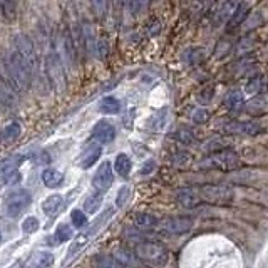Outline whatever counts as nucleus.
<instances>
[{"mask_svg": "<svg viewBox=\"0 0 268 268\" xmlns=\"http://www.w3.org/2000/svg\"><path fill=\"white\" fill-rule=\"evenodd\" d=\"M201 203L228 206L235 201V191L228 185H203L198 186Z\"/></svg>", "mask_w": 268, "mask_h": 268, "instance_id": "3", "label": "nucleus"}, {"mask_svg": "<svg viewBox=\"0 0 268 268\" xmlns=\"http://www.w3.org/2000/svg\"><path fill=\"white\" fill-rule=\"evenodd\" d=\"M246 17H248V5H246V2H240L237 3V9L233 10V14H231V17L228 19V29H235L237 26L243 22Z\"/></svg>", "mask_w": 268, "mask_h": 268, "instance_id": "14", "label": "nucleus"}, {"mask_svg": "<svg viewBox=\"0 0 268 268\" xmlns=\"http://www.w3.org/2000/svg\"><path fill=\"white\" fill-rule=\"evenodd\" d=\"M91 5L97 17H103L107 10V0H91Z\"/></svg>", "mask_w": 268, "mask_h": 268, "instance_id": "32", "label": "nucleus"}, {"mask_svg": "<svg viewBox=\"0 0 268 268\" xmlns=\"http://www.w3.org/2000/svg\"><path fill=\"white\" fill-rule=\"evenodd\" d=\"M60 206H62V196H60V194H51V196L46 198V201L42 203L44 213L49 214V216H52L54 213H57Z\"/></svg>", "mask_w": 268, "mask_h": 268, "instance_id": "20", "label": "nucleus"}, {"mask_svg": "<svg viewBox=\"0 0 268 268\" xmlns=\"http://www.w3.org/2000/svg\"><path fill=\"white\" fill-rule=\"evenodd\" d=\"M194 225V221L191 218H166V220L160 221L158 223V226H160L161 230L164 231V233H169V235H183V233H188V231H191Z\"/></svg>", "mask_w": 268, "mask_h": 268, "instance_id": "8", "label": "nucleus"}, {"mask_svg": "<svg viewBox=\"0 0 268 268\" xmlns=\"http://www.w3.org/2000/svg\"><path fill=\"white\" fill-rule=\"evenodd\" d=\"M158 223H160V220H158L156 216H153V214H149V213H136V214H134V225H136L137 228H141V230L156 228Z\"/></svg>", "mask_w": 268, "mask_h": 268, "instance_id": "15", "label": "nucleus"}, {"mask_svg": "<svg viewBox=\"0 0 268 268\" xmlns=\"http://www.w3.org/2000/svg\"><path fill=\"white\" fill-rule=\"evenodd\" d=\"M99 111L103 112V114H117V112L121 111V104L116 97L107 96V97H104V99H101Z\"/></svg>", "mask_w": 268, "mask_h": 268, "instance_id": "19", "label": "nucleus"}, {"mask_svg": "<svg viewBox=\"0 0 268 268\" xmlns=\"http://www.w3.org/2000/svg\"><path fill=\"white\" fill-rule=\"evenodd\" d=\"M52 262H54V258H52L51 253H39V260L35 262V265L37 267H49V265H52Z\"/></svg>", "mask_w": 268, "mask_h": 268, "instance_id": "36", "label": "nucleus"}, {"mask_svg": "<svg viewBox=\"0 0 268 268\" xmlns=\"http://www.w3.org/2000/svg\"><path fill=\"white\" fill-rule=\"evenodd\" d=\"M265 106H267V101L263 99V97H255L253 101L248 103V112L255 116L263 114V112H265Z\"/></svg>", "mask_w": 268, "mask_h": 268, "instance_id": "25", "label": "nucleus"}, {"mask_svg": "<svg viewBox=\"0 0 268 268\" xmlns=\"http://www.w3.org/2000/svg\"><path fill=\"white\" fill-rule=\"evenodd\" d=\"M258 86H260V79H258V77H255V79H251V80H250L248 86H246V91H248L250 94H257Z\"/></svg>", "mask_w": 268, "mask_h": 268, "instance_id": "37", "label": "nucleus"}, {"mask_svg": "<svg viewBox=\"0 0 268 268\" xmlns=\"http://www.w3.org/2000/svg\"><path fill=\"white\" fill-rule=\"evenodd\" d=\"M20 136V124L19 123H10L9 126L2 129L0 133V141L3 144H12L14 141H17Z\"/></svg>", "mask_w": 268, "mask_h": 268, "instance_id": "16", "label": "nucleus"}, {"mask_svg": "<svg viewBox=\"0 0 268 268\" xmlns=\"http://www.w3.org/2000/svg\"><path fill=\"white\" fill-rule=\"evenodd\" d=\"M228 134H241V136H258L263 133V128L255 121H231L225 126Z\"/></svg>", "mask_w": 268, "mask_h": 268, "instance_id": "9", "label": "nucleus"}, {"mask_svg": "<svg viewBox=\"0 0 268 268\" xmlns=\"http://www.w3.org/2000/svg\"><path fill=\"white\" fill-rule=\"evenodd\" d=\"M71 221H72V226L82 228V226H86V223H87V216L82 210H74L71 213Z\"/></svg>", "mask_w": 268, "mask_h": 268, "instance_id": "27", "label": "nucleus"}, {"mask_svg": "<svg viewBox=\"0 0 268 268\" xmlns=\"http://www.w3.org/2000/svg\"><path fill=\"white\" fill-rule=\"evenodd\" d=\"M64 176L60 174L57 169H44L42 171V183L47 186V188H57V186L62 185Z\"/></svg>", "mask_w": 268, "mask_h": 268, "instance_id": "17", "label": "nucleus"}, {"mask_svg": "<svg viewBox=\"0 0 268 268\" xmlns=\"http://www.w3.org/2000/svg\"><path fill=\"white\" fill-rule=\"evenodd\" d=\"M101 151H103V148H101V143H97V141H96V143L89 144L87 148L84 149L82 156H80V160H79V166H80V168L89 169L91 166H94L96 161L99 160Z\"/></svg>", "mask_w": 268, "mask_h": 268, "instance_id": "12", "label": "nucleus"}, {"mask_svg": "<svg viewBox=\"0 0 268 268\" xmlns=\"http://www.w3.org/2000/svg\"><path fill=\"white\" fill-rule=\"evenodd\" d=\"M46 72L49 76V80H51L52 87H54L55 91H62V87H64L62 64H60V57H59L57 49H55V44H52L51 49H49Z\"/></svg>", "mask_w": 268, "mask_h": 268, "instance_id": "5", "label": "nucleus"}, {"mask_svg": "<svg viewBox=\"0 0 268 268\" xmlns=\"http://www.w3.org/2000/svg\"><path fill=\"white\" fill-rule=\"evenodd\" d=\"M131 168H133V163L131 160H129L128 154H117L116 161H114V171L119 174V176H129V173H131Z\"/></svg>", "mask_w": 268, "mask_h": 268, "instance_id": "18", "label": "nucleus"}, {"mask_svg": "<svg viewBox=\"0 0 268 268\" xmlns=\"http://www.w3.org/2000/svg\"><path fill=\"white\" fill-rule=\"evenodd\" d=\"M72 237V230L69 225H59L57 226V231H55V241L57 243H64V241H69Z\"/></svg>", "mask_w": 268, "mask_h": 268, "instance_id": "26", "label": "nucleus"}, {"mask_svg": "<svg viewBox=\"0 0 268 268\" xmlns=\"http://www.w3.org/2000/svg\"><path fill=\"white\" fill-rule=\"evenodd\" d=\"M237 9V0H228V2L225 3V7L220 10V14H218V22H223V20H228L231 17V14H233V10Z\"/></svg>", "mask_w": 268, "mask_h": 268, "instance_id": "28", "label": "nucleus"}, {"mask_svg": "<svg viewBox=\"0 0 268 268\" xmlns=\"http://www.w3.org/2000/svg\"><path fill=\"white\" fill-rule=\"evenodd\" d=\"M176 201H178V205L183 206V208H186V210L196 208V206L201 203L198 186H186V188H180L176 193Z\"/></svg>", "mask_w": 268, "mask_h": 268, "instance_id": "10", "label": "nucleus"}, {"mask_svg": "<svg viewBox=\"0 0 268 268\" xmlns=\"http://www.w3.org/2000/svg\"><path fill=\"white\" fill-rule=\"evenodd\" d=\"M191 119L194 121V123L201 124V123H205V121L208 119V112H206L205 109H194L193 114H191Z\"/></svg>", "mask_w": 268, "mask_h": 268, "instance_id": "34", "label": "nucleus"}, {"mask_svg": "<svg viewBox=\"0 0 268 268\" xmlns=\"http://www.w3.org/2000/svg\"><path fill=\"white\" fill-rule=\"evenodd\" d=\"M99 203H101V194H92V196H89L86 201V211L87 213H94L97 210V206H99Z\"/></svg>", "mask_w": 268, "mask_h": 268, "instance_id": "33", "label": "nucleus"}, {"mask_svg": "<svg viewBox=\"0 0 268 268\" xmlns=\"http://www.w3.org/2000/svg\"><path fill=\"white\" fill-rule=\"evenodd\" d=\"M112 181H114V168H112L109 161H103L99 168H97L96 174L92 176V186H94L96 191L104 193L111 188Z\"/></svg>", "mask_w": 268, "mask_h": 268, "instance_id": "7", "label": "nucleus"}, {"mask_svg": "<svg viewBox=\"0 0 268 268\" xmlns=\"http://www.w3.org/2000/svg\"><path fill=\"white\" fill-rule=\"evenodd\" d=\"M156 168V164H154V161L153 160H149V161H146V164H144V168L141 169V174H149L153 171V169Z\"/></svg>", "mask_w": 268, "mask_h": 268, "instance_id": "38", "label": "nucleus"}, {"mask_svg": "<svg viewBox=\"0 0 268 268\" xmlns=\"http://www.w3.org/2000/svg\"><path fill=\"white\" fill-rule=\"evenodd\" d=\"M39 220L35 216H30V218H27L26 221L22 223V230H24V233H35V231L39 230Z\"/></svg>", "mask_w": 268, "mask_h": 268, "instance_id": "31", "label": "nucleus"}, {"mask_svg": "<svg viewBox=\"0 0 268 268\" xmlns=\"http://www.w3.org/2000/svg\"><path fill=\"white\" fill-rule=\"evenodd\" d=\"M134 257H136V255H131L129 251H123V250L117 251V253H114V258L117 260L119 267H123V265H133V263H136Z\"/></svg>", "mask_w": 268, "mask_h": 268, "instance_id": "30", "label": "nucleus"}, {"mask_svg": "<svg viewBox=\"0 0 268 268\" xmlns=\"http://www.w3.org/2000/svg\"><path fill=\"white\" fill-rule=\"evenodd\" d=\"M200 169H216V171H231L241 166L240 156L230 149H218L211 151L200 161Z\"/></svg>", "mask_w": 268, "mask_h": 268, "instance_id": "2", "label": "nucleus"}, {"mask_svg": "<svg viewBox=\"0 0 268 268\" xmlns=\"http://www.w3.org/2000/svg\"><path fill=\"white\" fill-rule=\"evenodd\" d=\"M176 139L180 141L181 144H185V146H191L194 143L193 133L189 131V129H186V128H183V129H180V131H176Z\"/></svg>", "mask_w": 268, "mask_h": 268, "instance_id": "29", "label": "nucleus"}, {"mask_svg": "<svg viewBox=\"0 0 268 268\" xmlns=\"http://www.w3.org/2000/svg\"><path fill=\"white\" fill-rule=\"evenodd\" d=\"M213 96H214V86L213 84H208V86L201 87L200 91L196 92V101L203 106H208L211 101H213Z\"/></svg>", "mask_w": 268, "mask_h": 268, "instance_id": "24", "label": "nucleus"}, {"mask_svg": "<svg viewBox=\"0 0 268 268\" xmlns=\"http://www.w3.org/2000/svg\"><path fill=\"white\" fill-rule=\"evenodd\" d=\"M92 137L101 144H109L116 137V128L111 123H107V121H99L92 128Z\"/></svg>", "mask_w": 268, "mask_h": 268, "instance_id": "11", "label": "nucleus"}, {"mask_svg": "<svg viewBox=\"0 0 268 268\" xmlns=\"http://www.w3.org/2000/svg\"><path fill=\"white\" fill-rule=\"evenodd\" d=\"M134 2V12H141L148 5V0H133Z\"/></svg>", "mask_w": 268, "mask_h": 268, "instance_id": "39", "label": "nucleus"}, {"mask_svg": "<svg viewBox=\"0 0 268 268\" xmlns=\"http://www.w3.org/2000/svg\"><path fill=\"white\" fill-rule=\"evenodd\" d=\"M226 106H228L230 111H238L240 107L245 106V97H243L241 91H231L225 99Z\"/></svg>", "mask_w": 268, "mask_h": 268, "instance_id": "21", "label": "nucleus"}, {"mask_svg": "<svg viewBox=\"0 0 268 268\" xmlns=\"http://www.w3.org/2000/svg\"><path fill=\"white\" fill-rule=\"evenodd\" d=\"M22 160L24 158L20 154H15V156L9 158L7 161H3L2 164V169H0V178H2L5 183H12V176H15L19 169V166L22 164Z\"/></svg>", "mask_w": 268, "mask_h": 268, "instance_id": "13", "label": "nucleus"}, {"mask_svg": "<svg viewBox=\"0 0 268 268\" xmlns=\"http://www.w3.org/2000/svg\"><path fill=\"white\" fill-rule=\"evenodd\" d=\"M32 198L30 194L26 191V189H17V191L10 193L7 196V201H5V211L9 216H19L24 210H27V206L30 205Z\"/></svg>", "mask_w": 268, "mask_h": 268, "instance_id": "6", "label": "nucleus"}, {"mask_svg": "<svg viewBox=\"0 0 268 268\" xmlns=\"http://www.w3.org/2000/svg\"><path fill=\"white\" fill-rule=\"evenodd\" d=\"M230 144H231V139L220 136V137H216V139H211L208 143H205L203 149H205V151H218V149H226Z\"/></svg>", "mask_w": 268, "mask_h": 268, "instance_id": "23", "label": "nucleus"}, {"mask_svg": "<svg viewBox=\"0 0 268 268\" xmlns=\"http://www.w3.org/2000/svg\"><path fill=\"white\" fill-rule=\"evenodd\" d=\"M134 255L149 265H164L169 258L168 250L158 243H139L134 248Z\"/></svg>", "mask_w": 268, "mask_h": 268, "instance_id": "4", "label": "nucleus"}, {"mask_svg": "<svg viewBox=\"0 0 268 268\" xmlns=\"http://www.w3.org/2000/svg\"><path fill=\"white\" fill-rule=\"evenodd\" d=\"M183 59L186 60L188 64H200L203 59H205V49L201 47H191L188 49V51H185V54H183Z\"/></svg>", "mask_w": 268, "mask_h": 268, "instance_id": "22", "label": "nucleus"}, {"mask_svg": "<svg viewBox=\"0 0 268 268\" xmlns=\"http://www.w3.org/2000/svg\"><path fill=\"white\" fill-rule=\"evenodd\" d=\"M129 194H131V189H129V186H123V188L119 189V193H117V206H123L126 200L129 198Z\"/></svg>", "mask_w": 268, "mask_h": 268, "instance_id": "35", "label": "nucleus"}, {"mask_svg": "<svg viewBox=\"0 0 268 268\" xmlns=\"http://www.w3.org/2000/svg\"><path fill=\"white\" fill-rule=\"evenodd\" d=\"M34 72V49L26 35L14 39V46L9 52V74L15 89L27 91L32 82Z\"/></svg>", "mask_w": 268, "mask_h": 268, "instance_id": "1", "label": "nucleus"}]
</instances>
